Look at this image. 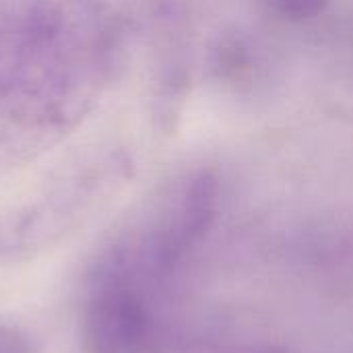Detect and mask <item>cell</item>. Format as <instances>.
<instances>
[{"label": "cell", "mask_w": 353, "mask_h": 353, "mask_svg": "<svg viewBox=\"0 0 353 353\" xmlns=\"http://www.w3.org/2000/svg\"><path fill=\"white\" fill-rule=\"evenodd\" d=\"M120 56L122 25L105 0H0V174L70 134Z\"/></svg>", "instance_id": "6da1fadb"}, {"label": "cell", "mask_w": 353, "mask_h": 353, "mask_svg": "<svg viewBox=\"0 0 353 353\" xmlns=\"http://www.w3.org/2000/svg\"><path fill=\"white\" fill-rule=\"evenodd\" d=\"M116 172L112 159L81 161L35 201L0 213V265L29 259L72 232L99 201Z\"/></svg>", "instance_id": "7a4b0ae2"}, {"label": "cell", "mask_w": 353, "mask_h": 353, "mask_svg": "<svg viewBox=\"0 0 353 353\" xmlns=\"http://www.w3.org/2000/svg\"><path fill=\"white\" fill-rule=\"evenodd\" d=\"M83 310V341L89 353H143L149 316L137 285L97 267Z\"/></svg>", "instance_id": "3957f363"}, {"label": "cell", "mask_w": 353, "mask_h": 353, "mask_svg": "<svg viewBox=\"0 0 353 353\" xmlns=\"http://www.w3.org/2000/svg\"><path fill=\"white\" fill-rule=\"evenodd\" d=\"M0 353H29L27 337L19 329L0 323Z\"/></svg>", "instance_id": "277c9868"}]
</instances>
